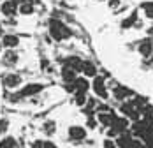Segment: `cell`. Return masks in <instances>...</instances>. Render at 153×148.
I'll list each match as a JSON object with an SVG mask.
<instances>
[{
  "mask_svg": "<svg viewBox=\"0 0 153 148\" xmlns=\"http://www.w3.org/2000/svg\"><path fill=\"white\" fill-rule=\"evenodd\" d=\"M7 129H9V120L2 118V120H0V132L5 134V132H7Z\"/></svg>",
  "mask_w": 153,
  "mask_h": 148,
  "instance_id": "d4e9b609",
  "label": "cell"
},
{
  "mask_svg": "<svg viewBox=\"0 0 153 148\" xmlns=\"http://www.w3.org/2000/svg\"><path fill=\"white\" fill-rule=\"evenodd\" d=\"M134 95H136L134 90L128 88V87H123V85H116V87L113 88V97H114L118 102H125V101L132 99Z\"/></svg>",
  "mask_w": 153,
  "mask_h": 148,
  "instance_id": "277c9868",
  "label": "cell"
},
{
  "mask_svg": "<svg viewBox=\"0 0 153 148\" xmlns=\"http://www.w3.org/2000/svg\"><path fill=\"white\" fill-rule=\"evenodd\" d=\"M0 11H2L4 16L11 18V16H14L16 13H19V4H18L16 0H5V2L0 4Z\"/></svg>",
  "mask_w": 153,
  "mask_h": 148,
  "instance_id": "52a82bcc",
  "label": "cell"
},
{
  "mask_svg": "<svg viewBox=\"0 0 153 148\" xmlns=\"http://www.w3.org/2000/svg\"><path fill=\"white\" fill-rule=\"evenodd\" d=\"M18 44H19V37L14 34H7L2 37V46H5L7 49H14Z\"/></svg>",
  "mask_w": 153,
  "mask_h": 148,
  "instance_id": "5bb4252c",
  "label": "cell"
},
{
  "mask_svg": "<svg viewBox=\"0 0 153 148\" xmlns=\"http://www.w3.org/2000/svg\"><path fill=\"white\" fill-rule=\"evenodd\" d=\"M76 78H77V71L67 67V65H63V69H62V79H63L65 83H74Z\"/></svg>",
  "mask_w": 153,
  "mask_h": 148,
  "instance_id": "9a60e30c",
  "label": "cell"
},
{
  "mask_svg": "<svg viewBox=\"0 0 153 148\" xmlns=\"http://www.w3.org/2000/svg\"><path fill=\"white\" fill-rule=\"evenodd\" d=\"M74 102H76L79 108H85V106H86V102H88L86 93H83V92H74Z\"/></svg>",
  "mask_w": 153,
  "mask_h": 148,
  "instance_id": "ffe728a7",
  "label": "cell"
},
{
  "mask_svg": "<svg viewBox=\"0 0 153 148\" xmlns=\"http://www.w3.org/2000/svg\"><path fill=\"white\" fill-rule=\"evenodd\" d=\"M49 34H51V37L55 41H65V39H69L72 35V32L69 30V27L63 25L58 19H51L49 21Z\"/></svg>",
  "mask_w": 153,
  "mask_h": 148,
  "instance_id": "6da1fadb",
  "label": "cell"
},
{
  "mask_svg": "<svg viewBox=\"0 0 153 148\" xmlns=\"http://www.w3.org/2000/svg\"><path fill=\"white\" fill-rule=\"evenodd\" d=\"M42 85L41 83H30V85H27L25 88L19 90V93H21V97H30V95H35V93H39V92H42Z\"/></svg>",
  "mask_w": 153,
  "mask_h": 148,
  "instance_id": "4fadbf2b",
  "label": "cell"
},
{
  "mask_svg": "<svg viewBox=\"0 0 153 148\" xmlns=\"http://www.w3.org/2000/svg\"><path fill=\"white\" fill-rule=\"evenodd\" d=\"M74 88H76V92H83V93H86L88 90L92 88V83L88 81L86 76H77L76 81H74Z\"/></svg>",
  "mask_w": 153,
  "mask_h": 148,
  "instance_id": "7c38bea8",
  "label": "cell"
},
{
  "mask_svg": "<svg viewBox=\"0 0 153 148\" xmlns=\"http://www.w3.org/2000/svg\"><path fill=\"white\" fill-rule=\"evenodd\" d=\"M130 148H148V147H146V143H144L143 139H137V138H134V141H132Z\"/></svg>",
  "mask_w": 153,
  "mask_h": 148,
  "instance_id": "cb8c5ba5",
  "label": "cell"
},
{
  "mask_svg": "<svg viewBox=\"0 0 153 148\" xmlns=\"http://www.w3.org/2000/svg\"><path fill=\"white\" fill-rule=\"evenodd\" d=\"M81 74L86 76V78H95L99 71H97V65L93 64L92 60H83V67H81Z\"/></svg>",
  "mask_w": 153,
  "mask_h": 148,
  "instance_id": "30bf717a",
  "label": "cell"
},
{
  "mask_svg": "<svg viewBox=\"0 0 153 148\" xmlns=\"http://www.w3.org/2000/svg\"><path fill=\"white\" fill-rule=\"evenodd\" d=\"M16 62H18V53L13 51V49L5 51V55H4V64H5V65H14Z\"/></svg>",
  "mask_w": 153,
  "mask_h": 148,
  "instance_id": "ac0fdd59",
  "label": "cell"
},
{
  "mask_svg": "<svg viewBox=\"0 0 153 148\" xmlns=\"http://www.w3.org/2000/svg\"><path fill=\"white\" fill-rule=\"evenodd\" d=\"M42 132L46 134V136H53V134L56 132V123H55L53 120L44 122V125H42Z\"/></svg>",
  "mask_w": 153,
  "mask_h": 148,
  "instance_id": "d6986e66",
  "label": "cell"
},
{
  "mask_svg": "<svg viewBox=\"0 0 153 148\" xmlns=\"http://www.w3.org/2000/svg\"><path fill=\"white\" fill-rule=\"evenodd\" d=\"M143 13L146 19H153V2H144L143 4Z\"/></svg>",
  "mask_w": 153,
  "mask_h": 148,
  "instance_id": "44dd1931",
  "label": "cell"
},
{
  "mask_svg": "<svg viewBox=\"0 0 153 148\" xmlns=\"http://www.w3.org/2000/svg\"><path fill=\"white\" fill-rule=\"evenodd\" d=\"M0 35H2V25H0Z\"/></svg>",
  "mask_w": 153,
  "mask_h": 148,
  "instance_id": "f1b7e54d",
  "label": "cell"
},
{
  "mask_svg": "<svg viewBox=\"0 0 153 148\" xmlns=\"http://www.w3.org/2000/svg\"><path fill=\"white\" fill-rule=\"evenodd\" d=\"M120 5V0H109V7L111 9H114V7H118Z\"/></svg>",
  "mask_w": 153,
  "mask_h": 148,
  "instance_id": "4316f807",
  "label": "cell"
},
{
  "mask_svg": "<svg viewBox=\"0 0 153 148\" xmlns=\"http://www.w3.org/2000/svg\"><path fill=\"white\" fill-rule=\"evenodd\" d=\"M63 65H67V67L74 69V71H77V73H81V67H83V60L79 58V57H69V58H65Z\"/></svg>",
  "mask_w": 153,
  "mask_h": 148,
  "instance_id": "2e32d148",
  "label": "cell"
},
{
  "mask_svg": "<svg viewBox=\"0 0 153 148\" xmlns=\"http://www.w3.org/2000/svg\"><path fill=\"white\" fill-rule=\"evenodd\" d=\"M32 148H44V141H41V139L33 141V143H32Z\"/></svg>",
  "mask_w": 153,
  "mask_h": 148,
  "instance_id": "484cf974",
  "label": "cell"
},
{
  "mask_svg": "<svg viewBox=\"0 0 153 148\" xmlns=\"http://www.w3.org/2000/svg\"><path fill=\"white\" fill-rule=\"evenodd\" d=\"M16 139L14 138H4L2 141H0V148H16Z\"/></svg>",
  "mask_w": 153,
  "mask_h": 148,
  "instance_id": "7402d4cb",
  "label": "cell"
},
{
  "mask_svg": "<svg viewBox=\"0 0 153 148\" xmlns=\"http://www.w3.org/2000/svg\"><path fill=\"white\" fill-rule=\"evenodd\" d=\"M2 83H4L5 88H16V87L21 85V76L19 74H5Z\"/></svg>",
  "mask_w": 153,
  "mask_h": 148,
  "instance_id": "8fae6325",
  "label": "cell"
},
{
  "mask_svg": "<svg viewBox=\"0 0 153 148\" xmlns=\"http://www.w3.org/2000/svg\"><path fill=\"white\" fill-rule=\"evenodd\" d=\"M116 145H118V148H130V145H132V141H134V134L130 132V129L128 131H125V132H122L116 139Z\"/></svg>",
  "mask_w": 153,
  "mask_h": 148,
  "instance_id": "ba28073f",
  "label": "cell"
},
{
  "mask_svg": "<svg viewBox=\"0 0 153 148\" xmlns=\"http://www.w3.org/2000/svg\"><path fill=\"white\" fill-rule=\"evenodd\" d=\"M120 113L125 118H128L130 122H137V120L143 118V111L136 106V102L132 99H128L125 102H120Z\"/></svg>",
  "mask_w": 153,
  "mask_h": 148,
  "instance_id": "7a4b0ae2",
  "label": "cell"
},
{
  "mask_svg": "<svg viewBox=\"0 0 153 148\" xmlns=\"http://www.w3.org/2000/svg\"><path fill=\"white\" fill-rule=\"evenodd\" d=\"M44 148H58L53 141H44Z\"/></svg>",
  "mask_w": 153,
  "mask_h": 148,
  "instance_id": "83f0119b",
  "label": "cell"
},
{
  "mask_svg": "<svg viewBox=\"0 0 153 148\" xmlns=\"http://www.w3.org/2000/svg\"><path fill=\"white\" fill-rule=\"evenodd\" d=\"M95 117H97L99 123H100L102 127H111V123H113V120H114V117H116V115L109 109V111H99Z\"/></svg>",
  "mask_w": 153,
  "mask_h": 148,
  "instance_id": "9c48e42d",
  "label": "cell"
},
{
  "mask_svg": "<svg viewBox=\"0 0 153 148\" xmlns=\"http://www.w3.org/2000/svg\"><path fill=\"white\" fill-rule=\"evenodd\" d=\"M33 11H35V7H33V4H32L30 0H25V2L19 4V13L21 14L28 16V14H33Z\"/></svg>",
  "mask_w": 153,
  "mask_h": 148,
  "instance_id": "e0dca14e",
  "label": "cell"
},
{
  "mask_svg": "<svg viewBox=\"0 0 153 148\" xmlns=\"http://www.w3.org/2000/svg\"><path fill=\"white\" fill-rule=\"evenodd\" d=\"M102 148H118V145H116V141H114V139L106 138V139L102 141Z\"/></svg>",
  "mask_w": 153,
  "mask_h": 148,
  "instance_id": "603a6c76",
  "label": "cell"
},
{
  "mask_svg": "<svg viewBox=\"0 0 153 148\" xmlns=\"http://www.w3.org/2000/svg\"><path fill=\"white\" fill-rule=\"evenodd\" d=\"M137 51L143 58H152L153 57V39L152 37H146L143 41H139Z\"/></svg>",
  "mask_w": 153,
  "mask_h": 148,
  "instance_id": "8992f818",
  "label": "cell"
},
{
  "mask_svg": "<svg viewBox=\"0 0 153 148\" xmlns=\"http://www.w3.org/2000/svg\"><path fill=\"white\" fill-rule=\"evenodd\" d=\"M92 90L93 93L97 95V99H100V101H106L109 99V90H107V85H106V78L104 76H95L92 81Z\"/></svg>",
  "mask_w": 153,
  "mask_h": 148,
  "instance_id": "3957f363",
  "label": "cell"
},
{
  "mask_svg": "<svg viewBox=\"0 0 153 148\" xmlns=\"http://www.w3.org/2000/svg\"><path fill=\"white\" fill-rule=\"evenodd\" d=\"M67 134H69V139H71V141L79 143V141H85V139H86V136H88V129L83 127V125H71L69 131H67Z\"/></svg>",
  "mask_w": 153,
  "mask_h": 148,
  "instance_id": "5b68a950",
  "label": "cell"
}]
</instances>
